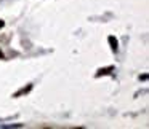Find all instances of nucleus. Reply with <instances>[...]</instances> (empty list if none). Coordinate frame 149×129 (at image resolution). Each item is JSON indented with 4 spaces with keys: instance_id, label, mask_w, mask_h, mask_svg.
<instances>
[{
    "instance_id": "5",
    "label": "nucleus",
    "mask_w": 149,
    "mask_h": 129,
    "mask_svg": "<svg viewBox=\"0 0 149 129\" xmlns=\"http://www.w3.org/2000/svg\"><path fill=\"white\" fill-rule=\"evenodd\" d=\"M3 26H5V23H3V21H0V29H2Z\"/></svg>"
},
{
    "instance_id": "2",
    "label": "nucleus",
    "mask_w": 149,
    "mask_h": 129,
    "mask_svg": "<svg viewBox=\"0 0 149 129\" xmlns=\"http://www.w3.org/2000/svg\"><path fill=\"white\" fill-rule=\"evenodd\" d=\"M31 89H32V84H27V86L21 88V89L18 91V93H15V94H13V97H19V96H23V94H27Z\"/></svg>"
},
{
    "instance_id": "4",
    "label": "nucleus",
    "mask_w": 149,
    "mask_h": 129,
    "mask_svg": "<svg viewBox=\"0 0 149 129\" xmlns=\"http://www.w3.org/2000/svg\"><path fill=\"white\" fill-rule=\"evenodd\" d=\"M0 128H8V129H11V128H23V124H8V126H0Z\"/></svg>"
},
{
    "instance_id": "6",
    "label": "nucleus",
    "mask_w": 149,
    "mask_h": 129,
    "mask_svg": "<svg viewBox=\"0 0 149 129\" xmlns=\"http://www.w3.org/2000/svg\"><path fill=\"white\" fill-rule=\"evenodd\" d=\"M0 59H3V53H2V49H0Z\"/></svg>"
},
{
    "instance_id": "3",
    "label": "nucleus",
    "mask_w": 149,
    "mask_h": 129,
    "mask_svg": "<svg viewBox=\"0 0 149 129\" xmlns=\"http://www.w3.org/2000/svg\"><path fill=\"white\" fill-rule=\"evenodd\" d=\"M107 40H109L111 49H112V51L116 53L117 49H119V42H117V38H116V37H112V35H111V37H109V38H107Z\"/></svg>"
},
{
    "instance_id": "1",
    "label": "nucleus",
    "mask_w": 149,
    "mask_h": 129,
    "mask_svg": "<svg viewBox=\"0 0 149 129\" xmlns=\"http://www.w3.org/2000/svg\"><path fill=\"white\" fill-rule=\"evenodd\" d=\"M114 72V67L112 65H109V67H104V69H100V70L96 72V77H103V75H109Z\"/></svg>"
}]
</instances>
